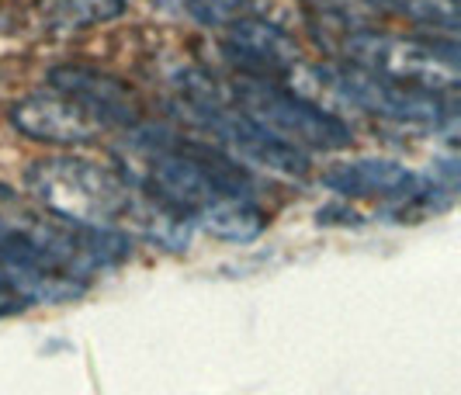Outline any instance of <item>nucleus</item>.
Masks as SVG:
<instances>
[{"label": "nucleus", "mask_w": 461, "mask_h": 395, "mask_svg": "<svg viewBox=\"0 0 461 395\" xmlns=\"http://www.w3.org/2000/svg\"><path fill=\"white\" fill-rule=\"evenodd\" d=\"M125 174L170 209L198 215L219 198H250V174L226 149L191 142L160 129H139L129 142Z\"/></svg>", "instance_id": "1"}, {"label": "nucleus", "mask_w": 461, "mask_h": 395, "mask_svg": "<svg viewBox=\"0 0 461 395\" xmlns=\"http://www.w3.org/2000/svg\"><path fill=\"white\" fill-rule=\"evenodd\" d=\"M226 101L236 112H243L254 125H260L264 132H271L275 139L288 142L302 153H309V149H340V146L350 142L347 121L323 112L305 94L288 91V87H281L267 76L240 73L226 87Z\"/></svg>", "instance_id": "2"}, {"label": "nucleus", "mask_w": 461, "mask_h": 395, "mask_svg": "<svg viewBox=\"0 0 461 395\" xmlns=\"http://www.w3.org/2000/svg\"><path fill=\"white\" fill-rule=\"evenodd\" d=\"M344 59L361 70L385 76L402 87L444 94L461 80L455 39H420V35H389V31H357L344 42Z\"/></svg>", "instance_id": "3"}, {"label": "nucleus", "mask_w": 461, "mask_h": 395, "mask_svg": "<svg viewBox=\"0 0 461 395\" xmlns=\"http://www.w3.org/2000/svg\"><path fill=\"white\" fill-rule=\"evenodd\" d=\"M316 73H320V80L326 84V91L337 94L350 108L368 112V115L410 121V125H438V121H444V118L451 115V108H447V101L440 94L402 87V84H393L385 76H375V73L361 70L354 63L320 67Z\"/></svg>", "instance_id": "4"}, {"label": "nucleus", "mask_w": 461, "mask_h": 395, "mask_svg": "<svg viewBox=\"0 0 461 395\" xmlns=\"http://www.w3.org/2000/svg\"><path fill=\"white\" fill-rule=\"evenodd\" d=\"M11 121L22 136L35 142H52V146H84V142L101 139L112 129L84 101H77L73 94L56 91V87L32 94L22 104H14Z\"/></svg>", "instance_id": "5"}, {"label": "nucleus", "mask_w": 461, "mask_h": 395, "mask_svg": "<svg viewBox=\"0 0 461 395\" xmlns=\"http://www.w3.org/2000/svg\"><path fill=\"white\" fill-rule=\"evenodd\" d=\"M226 56L247 76H267L275 80L281 73L299 67V46L281 28L260 22V18H236L226 31Z\"/></svg>", "instance_id": "6"}, {"label": "nucleus", "mask_w": 461, "mask_h": 395, "mask_svg": "<svg viewBox=\"0 0 461 395\" xmlns=\"http://www.w3.org/2000/svg\"><path fill=\"white\" fill-rule=\"evenodd\" d=\"M49 84L56 91L73 94L77 101H84L91 112L104 118L112 129H136L139 125V104L132 91L108 76V73L94 70V67H59V70L49 73Z\"/></svg>", "instance_id": "7"}, {"label": "nucleus", "mask_w": 461, "mask_h": 395, "mask_svg": "<svg viewBox=\"0 0 461 395\" xmlns=\"http://www.w3.org/2000/svg\"><path fill=\"white\" fill-rule=\"evenodd\" d=\"M323 184L344 198H406L416 177L393 160H354L333 166Z\"/></svg>", "instance_id": "8"}, {"label": "nucleus", "mask_w": 461, "mask_h": 395, "mask_svg": "<svg viewBox=\"0 0 461 395\" xmlns=\"http://www.w3.org/2000/svg\"><path fill=\"white\" fill-rule=\"evenodd\" d=\"M194 222L230 243H250L267 229V215L264 209H257L250 198H219L198 211Z\"/></svg>", "instance_id": "9"}, {"label": "nucleus", "mask_w": 461, "mask_h": 395, "mask_svg": "<svg viewBox=\"0 0 461 395\" xmlns=\"http://www.w3.org/2000/svg\"><path fill=\"white\" fill-rule=\"evenodd\" d=\"M125 11V0H42V18L59 31L112 22Z\"/></svg>", "instance_id": "10"}, {"label": "nucleus", "mask_w": 461, "mask_h": 395, "mask_svg": "<svg viewBox=\"0 0 461 395\" xmlns=\"http://www.w3.org/2000/svg\"><path fill=\"white\" fill-rule=\"evenodd\" d=\"M375 7H385L399 18H410L447 35L458 31V0H375Z\"/></svg>", "instance_id": "11"}]
</instances>
